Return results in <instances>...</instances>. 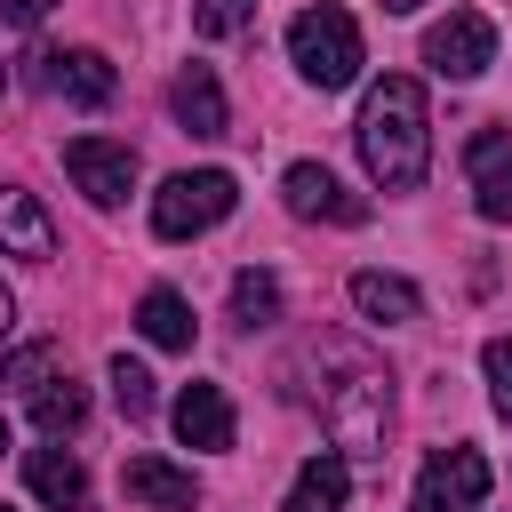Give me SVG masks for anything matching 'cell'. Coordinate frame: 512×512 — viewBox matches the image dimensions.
Wrapping results in <instances>:
<instances>
[{
	"label": "cell",
	"mask_w": 512,
	"mask_h": 512,
	"mask_svg": "<svg viewBox=\"0 0 512 512\" xmlns=\"http://www.w3.org/2000/svg\"><path fill=\"white\" fill-rule=\"evenodd\" d=\"M360 160L384 192H416L424 168H432V112H424V88L408 72H384L368 96H360Z\"/></svg>",
	"instance_id": "1"
},
{
	"label": "cell",
	"mask_w": 512,
	"mask_h": 512,
	"mask_svg": "<svg viewBox=\"0 0 512 512\" xmlns=\"http://www.w3.org/2000/svg\"><path fill=\"white\" fill-rule=\"evenodd\" d=\"M288 64H296L312 88H352V80H360V24H352L336 0L304 8V16L288 24Z\"/></svg>",
	"instance_id": "2"
},
{
	"label": "cell",
	"mask_w": 512,
	"mask_h": 512,
	"mask_svg": "<svg viewBox=\"0 0 512 512\" xmlns=\"http://www.w3.org/2000/svg\"><path fill=\"white\" fill-rule=\"evenodd\" d=\"M384 416H392V384L368 360H352L344 384L328 392V432H336L344 464H384Z\"/></svg>",
	"instance_id": "3"
},
{
	"label": "cell",
	"mask_w": 512,
	"mask_h": 512,
	"mask_svg": "<svg viewBox=\"0 0 512 512\" xmlns=\"http://www.w3.org/2000/svg\"><path fill=\"white\" fill-rule=\"evenodd\" d=\"M232 200H240V184L224 168H184V176H168L152 192V232L160 240H200V232H216L232 216Z\"/></svg>",
	"instance_id": "4"
},
{
	"label": "cell",
	"mask_w": 512,
	"mask_h": 512,
	"mask_svg": "<svg viewBox=\"0 0 512 512\" xmlns=\"http://www.w3.org/2000/svg\"><path fill=\"white\" fill-rule=\"evenodd\" d=\"M480 496H488V456L480 448H432L408 512H480Z\"/></svg>",
	"instance_id": "5"
},
{
	"label": "cell",
	"mask_w": 512,
	"mask_h": 512,
	"mask_svg": "<svg viewBox=\"0 0 512 512\" xmlns=\"http://www.w3.org/2000/svg\"><path fill=\"white\" fill-rule=\"evenodd\" d=\"M424 64H432L440 80H480V72L496 64V24H488L480 8H448V16L424 32Z\"/></svg>",
	"instance_id": "6"
},
{
	"label": "cell",
	"mask_w": 512,
	"mask_h": 512,
	"mask_svg": "<svg viewBox=\"0 0 512 512\" xmlns=\"http://www.w3.org/2000/svg\"><path fill=\"white\" fill-rule=\"evenodd\" d=\"M64 168H72V184H80L96 208H120V200L136 192V152L112 144V136H72V144H64Z\"/></svg>",
	"instance_id": "7"
},
{
	"label": "cell",
	"mask_w": 512,
	"mask_h": 512,
	"mask_svg": "<svg viewBox=\"0 0 512 512\" xmlns=\"http://www.w3.org/2000/svg\"><path fill=\"white\" fill-rule=\"evenodd\" d=\"M280 192H288V216H304V224H360V216H368V200L344 192L320 160H296V168L280 176Z\"/></svg>",
	"instance_id": "8"
},
{
	"label": "cell",
	"mask_w": 512,
	"mask_h": 512,
	"mask_svg": "<svg viewBox=\"0 0 512 512\" xmlns=\"http://www.w3.org/2000/svg\"><path fill=\"white\" fill-rule=\"evenodd\" d=\"M464 168H472V208L488 224H512V128H480L464 144Z\"/></svg>",
	"instance_id": "9"
},
{
	"label": "cell",
	"mask_w": 512,
	"mask_h": 512,
	"mask_svg": "<svg viewBox=\"0 0 512 512\" xmlns=\"http://www.w3.org/2000/svg\"><path fill=\"white\" fill-rule=\"evenodd\" d=\"M168 112H176L184 136H224V128H232V120H224V88H216L208 64H184V72L168 80Z\"/></svg>",
	"instance_id": "10"
},
{
	"label": "cell",
	"mask_w": 512,
	"mask_h": 512,
	"mask_svg": "<svg viewBox=\"0 0 512 512\" xmlns=\"http://www.w3.org/2000/svg\"><path fill=\"white\" fill-rule=\"evenodd\" d=\"M120 488H128L136 504H152V512H192V504H200V480H192L184 464H168V456H128Z\"/></svg>",
	"instance_id": "11"
},
{
	"label": "cell",
	"mask_w": 512,
	"mask_h": 512,
	"mask_svg": "<svg viewBox=\"0 0 512 512\" xmlns=\"http://www.w3.org/2000/svg\"><path fill=\"white\" fill-rule=\"evenodd\" d=\"M176 440L184 448H232V400H224V384H184L176 392Z\"/></svg>",
	"instance_id": "12"
},
{
	"label": "cell",
	"mask_w": 512,
	"mask_h": 512,
	"mask_svg": "<svg viewBox=\"0 0 512 512\" xmlns=\"http://www.w3.org/2000/svg\"><path fill=\"white\" fill-rule=\"evenodd\" d=\"M40 64H48L40 80H48L56 96H72L80 112H96V104H112V64H104L96 48H64V56H40Z\"/></svg>",
	"instance_id": "13"
},
{
	"label": "cell",
	"mask_w": 512,
	"mask_h": 512,
	"mask_svg": "<svg viewBox=\"0 0 512 512\" xmlns=\"http://www.w3.org/2000/svg\"><path fill=\"white\" fill-rule=\"evenodd\" d=\"M352 312L376 320V328H408V320L424 312V296H416V280H400V272H352Z\"/></svg>",
	"instance_id": "14"
},
{
	"label": "cell",
	"mask_w": 512,
	"mask_h": 512,
	"mask_svg": "<svg viewBox=\"0 0 512 512\" xmlns=\"http://www.w3.org/2000/svg\"><path fill=\"white\" fill-rule=\"evenodd\" d=\"M24 480H32V496H40L48 512H80V504H88V472H80L72 448H32V456H24Z\"/></svg>",
	"instance_id": "15"
},
{
	"label": "cell",
	"mask_w": 512,
	"mask_h": 512,
	"mask_svg": "<svg viewBox=\"0 0 512 512\" xmlns=\"http://www.w3.org/2000/svg\"><path fill=\"white\" fill-rule=\"evenodd\" d=\"M56 248V224H48V208L32 200V192H16V184H0V256H48Z\"/></svg>",
	"instance_id": "16"
},
{
	"label": "cell",
	"mask_w": 512,
	"mask_h": 512,
	"mask_svg": "<svg viewBox=\"0 0 512 512\" xmlns=\"http://www.w3.org/2000/svg\"><path fill=\"white\" fill-rule=\"evenodd\" d=\"M32 424H40L48 440H64V432H80V424H88V384H72V368H64V376L48 368V376L32 384Z\"/></svg>",
	"instance_id": "17"
},
{
	"label": "cell",
	"mask_w": 512,
	"mask_h": 512,
	"mask_svg": "<svg viewBox=\"0 0 512 512\" xmlns=\"http://www.w3.org/2000/svg\"><path fill=\"white\" fill-rule=\"evenodd\" d=\"M344 496H352V464L344 456H312L296 472V488H288L280 512H344Z\"/></svg>",
	"instance_id": "18"
},
{
	"label": "cell",
	"mask_w": 512,
	"mask_h": 512,
	"mask_svg": "<svg viewBox=\"0 0 512 512\" xmlns=\"http://www.w3.org/2000/svg\"><path fill=\"white\" fill-rule=\"evenodd\" d=\"M136 328H144V344H160V352H192V304H184L176 288H144Z\"/></svg>",
	"instance_id": "19"
},
{
	"label": "cell",
	"mask_w": 512,
	"mask_h": 512,
	"mask_svg": "<svg viewBox=\"0 0 512 512\" xmlns=\"http://www.w3.org/2000/svg\"><path fill=\"white\" fill-rule=\"evenodd\" d=\"M232 320L240 328H272L280 320V280L272 272H240L232 280Z\"/></svg>",
	"instance_id": "20"
},
{
	"label": "cell",
	"mask_w": 512,
	"mask_h": 512,
	"mask_svg": "<svg viewBox=\"0 0 512 512\" xmlns=\"http://www.w3.org/2000/svg\"><path fill=\"white\" fill-rule=\"evenodd\" d=\"M112 400H120V416H128V424H144V416H152V368L120 352V360H112Z\"/></svg>",
	"instance_id": "21"
},
{
	"label": "cell",
	"mask_w": 512,
	"mask_h": 512,
	"mask_svg": "<svg viewBox=\"0 0 512 512\" xmlns=\"http://www.w3.org/2000/svg\"><path fill=\"white\" fill-rule=\"evenodd\" d=\"M480 368H488V400H496V416L512 424V336H488Z\"/></svg>",
	"instance_id": "22"
},
{
	"label": "cell",
	"mask_w": 512,
	"mask_h": 512,
	"mask_svg": "<svg viewBox=\"0 0 512 512\" xmlns=\"http://www.w3.org/2000/svg\"><path fill=\"white\" fill-rule=\"evenodd\" d=\"M192 24H200L208 40H216V32H240V24H248V0H200V16H192Z\"/></svg>",
	"instance_id": "23"
},
{
	"label": "cell",
	"mask_w": 512,
	"mask_h": 512,
	"mask_svg": "<svg viewBox=\"0 0 512 512\" xmlns=\"http://www.w3.org/2000/svg\"><path fill=\"white\" fill-rule=\"evenodd\" d=\"M56 0H0V24H16V32H32L40 16H48Z\"/></svg>",
	"instance_id": "24"
},
{
	"label": "cell",
	"mask_w": 512,
	"mask_h": 512,
	"mask_svg": "<svg viewBox=\"0 0 512 512\" xmlns=\"http://www.w3.org/2000/svg\"><path fill=\"white\" fill-rule=\"evenodd\" d=\"M8 328H16V296H8V280H0V344H8Z\"/></svg>",
	"instance_id": "25"
},
{
	"label": "cell",
	"mask_w": 512,
	"mask_h": 512,
	"mask_svg": "<svg viewBox=\"0 0 512 512\" xmlns=\"http://www.w3.org/2000/svg\"><path fill=\"white\" fill-rule=\"evenodd\" d=\"M384 8H392V16H416V8H424V0H384Z\"/></svg>",
	"instance_id": "26"
},
{
	"label": "cell",
	"mask_w": 512,
	"mask_h": 512,
	"mask_svg": "<svg viewBox=\"0 0 512 512\" xmlns=\"http://www.w3.org/2000/svg\"><path fill=\"white\" fill-rule=\"evenodd\" d=\"M0 448H8V424H0Z\"/></svg>",
	"instance_id": "27"
},
{
	"label": "cell",
	"mask_w": 512,
	"mask_h": 512,
	"mask_svg": "<svg viewBox=\"0 0 512 512\" xmlns=\"http://www.w3.org/2000/svg\"><path fill=\"white\" fill-rule=\"evenodd\" d=\"M0 88H8V72H0Z\"/></svg>",
	"instance_id": "28"
},
{
	"label": "cell",
	"mask_w": 512,
	"mask_h": 512,
	"mask_svg": "<svg viewBox=\"0 0 512 512\" xmlns=\"http://www.w3.org/2000/svg\"><path fill=\"white\" fill-rule=\"evenodd\" d=\"M0 512H8V504H0Z\"/></svg>",
	"instance_id": "29"
}]
</instances>
